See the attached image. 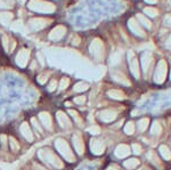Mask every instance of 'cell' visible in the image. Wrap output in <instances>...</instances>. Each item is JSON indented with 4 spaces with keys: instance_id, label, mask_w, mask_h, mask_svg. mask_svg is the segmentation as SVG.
Segmentation results:
<instances>
[{
    "instance_id": "cell-4",
    "label": "cell",
    "mask_w": 171,
    "mask_h": 170,
    "mask_svg": "<svg viewBox=\"0 0 171 170\" xmlns=\"http://www.w3.org/2000/svg\"><path fill=\"white\" fill-rule=\"evenodd\" d=\"M90 150L94 154L101 155L105 152V145L102 140L94 138V139L90 140Z\"/></svg>"
},
{
    "instance_id": "cell-3",
    "label": "cell",
    "mask_w": 171,
    "mask_h": 170,
    "mask_svg": "<svg viewBox=\"0 0 171 170\" xmlns=\"http://www.w3.org/2000/svg\"><path fill=\"white\" fill-rule=\"evenodd\" d=\"M165 77H167V63L165 60H161L157 63L155 73H154V81L156 83H162L165 80Z\"/></svg>"
},
{
    "instance_id": "cell-18",
    "label": "cell",
    "mask_w": 171,
    "mask_h": 170,
    "mask_svg": "<svg viewBox=\"0 0 171 170\" xmlns=\"http://www.w3.org/2000/svg\"><path fill=\"white\" fill-rule=\"evenodd\" d=\"M137 19H139V21L143 23V25L146 27L147 29H151V27H152V23H151V21L146 19L144 15H141V14H137Z\"/></svg>"
},
{
    "instance_id": "cell-9",
    "label": "cell",
    "mask_w": 171,
    "mask_h": 170,
    "mask_svg": "<svg viewBox=\"0 0 171 170\" xmlns=\"http://www.w3.org/2000/svg\"><path fill=\"white\" fill-rule=\"evenodd\" d=\"M57 120H58L62 128H65V129L71 128V121L69 119V117L64 112H62V111L57 112Z\"/></svg>"
},
{
    "instance_id": "cell-2",
    "label": "cell",
    "mask_w": 171,
    "mask_h": 170,
    "mask_svg": "<svg viewBox=\"0 0 171 170\" xmlns=\"http://www.w3.org/2000/svg\"><path fill=\"white\" fill-rule=\"evenodd\" d=\"M54 145H55L57 152L63 156L64 159L66 160L67 162H74L75 156L66 140H64L63 138H57V139L54 142Z\"/></svg>"
},
{
    "instance_id": "cell-11",
    "label": "cell",
    "mask_w": 171,
    "mask_h": 170,
    "mask_svg": "<svg viewBox=\"0 0 171 170\" xmlns=\"http://www.w3.org/2000/svg\"><path fill=\"white\" fill-rule=\"evenodd\" d=\"M152 54L149 53V52H146L145 54H143V56H141V64H143V70L144 72H147L148 71L149 66L152 64Z\"/></svg>"
},
{
    "instance_id": "cell-16",
    "label": "cell",
    "mask_w": 171,
    "mask_h": 170,
    "mask_svg": "<svg viewBox=\"0 0 171 170\" xmlns=\"http://www.w3.org/2000/svg\"><path fill=\"white\" fill-rule=\"evenodd\" d=\"M139 160L137 159H129V160H127V161H124V167L126 168H128V169H134V168H136V167L139 164Z\"/></svg>"
},
{
    "instance_id": "cell-31",
    "label": "cell",
    "mask_w": 171,
    "mask_h": 170,
    "mask_svg": "<svg viewBox=\"0 0 171 170\" xmlns=\"http://www.w3.org/2000/svg\"><path fill=\"white\" fill-rule=\"evenodd\" d=\"M108 170H119V169H115V168H108Z\"/></svg>"
},
{
    "instance_id": "cell-8",
    "label": "cell",
    "mask_w": 171,
    "mask_h": 170,
    "mask_svg": "<svg viewBox=\"0 0 171 170\" xmlns=\"http://www.w3.org/2000/svg\"><path fill=\"white\" fill-rule=\"evenodd\" d=\"M116 158L119 159H123V158H127L128 155L130 154V147L126 145V144H120L119 146L115 148V152H114Z\"/></svg>"
},
{
    "instance_id": "cell-6",
    "label": "cell",
    "mask_w": 171,
    "mask_h": 170,
    "mask_svg": "<svg viewBox=\"0 0 171 170\" xmlns=\"http://www.w3.org/2000/svg\"><path fill=\"white\" fill-rule=\"evenodd\" d=\"M116 115L118 113L113 110H103L98 113V118L104 122H111V121L115 120Z\"/></svg>"
},
{
    "instance_id": "cell-23",
    "label": "cell",
    "mask_w": 171,
    "mask_h": 170,
    "mask_svg": "<svg viewBox=\"0 0 171 170\" xmlns=\"http://www.w3.org/2000/svg\"><path fill=\"white\" fill-rule=\"evenodd\" d=\"M124 131H126V134H128V135H132L135 132V123L134 122H128L126 125V127H124Z\"/></svg>"
},
{
    "instance_id": "cell-20",
    "label": "cell",
    "mask_w": 171,
    "mask_h": 170,
    "mask_svg": "<svg viewBox=\"0 0 171 170\" xmlns=\"http://www.w3.org/2000/svg\"><path fill=\"white\" fill-rule=\"evenodd\" d=\"M161 131H162V127L160 126V123L159 122H154L152 128H151V132H152L153 135H160Z\"/></svg>"
},
{
    "instance_id": "cell-12",
    "label": "cell",
    "mask_w": 171,
    "mask_h": 170,
    "mask_svg": "<svg viewBox=\"0 0 171 170\" xmlns=\"http://www.w3.org/2000/svg\"><path fill=\"white\" fill-rule=\"evenodd\" d=\"M90 52L94 54V55H97V54H99L103 52V44H102L101 40H94V42L91 44L90 46Z\"/></svg>"
},
{
    "instance_id": "cell-14",
    "label": "cell",
    "mask_w": 171,
    "mask_h": 170,
    "mask_svg": "<svg viewBox=\"0 0 171 170\" xmlns=\"http://www.w3.org/2000/svg\"><path fill=\"white\" fill-rule=\"evenodd\" d=\"M107 95L111 97V98L113 99H124V97H126V95H124V93L121 90H116V89H112V90H110L107 93Z\"/></svg>"
},
{
    "instance_id": "cell-25",
    "label": "cell",
    "mask_w": 171,
    "mask_h": 170,
    "mask_svg": "<svg viewBox=\"0 0 171 170\" xmlns=\"http://www.w3.org/2000/svg\"><path fill=\"white\" fill-rule=\"evenodd\" d=\"M88 131H89L91 135H98V134H101V128H99L98 126H91V127L88 129Z\"/></svg>"
},
{
    "instance_id": "cell-30",
    "label": "cell",
    "mask_w": 171,
    "mask_h": 170,
    "mask_svg": "<svg viewBox=\"0 0 171 170\" xmlns=\"http://www.w3.org/2000/svg\"><path fill=\"white\" fill-rule=\"evenodd\" d=\"M147 4H156L157 2V0H145Z\"/></svg>"
},
{
    "instance_id": "cell-21",
    "label": "cell",
    "mask_w": 171,
    "mask_h": 170,
    "mask_svg": "<svg viewBox=\"0 0 171 170\" xmlns=\"http://www.w3.org/2000/svg\"><path fill=\"white\" fill-rule=\"evenodd\" d=\"M89 88V86L87 83H83V82H80V83H77L74 86V90L78 91V93H82V91H86L87 89Z\"/></svg>"
},
{
    "instance_id": "cell-29",
    "label": "cell",
    "mask_w": 171,
    "mask_h": 170,
    "mask_svg": "<svg viewBox=\"0 0 171 170\" xmlns=\"http://www.w3.org/2000/svg\"><path fill=\"white\" fill-rule=\"evenodd\" d=\"M164 24L168 27H171V15H167L164 19Z\"/></svg>"
},
{
    "instance_id": "cell-26",
    "label": "cell",
    "mask_w": 171,
    "mask_h": 170,
    "mask_svg": "<svg viewBox=\"0 0 171 170\" xmlns=\"http://www.w3.org/2000/svg\"><path fill=\"white\" fill-rule=\"evenodd\" d=\"M132 151H134V153H136V154H140L141 153V147L139 144H134L132 145Z\"/></svg>"
},
{
    "instance_id": "cell-28",
    "label": "cell",
    "mask_w": 171,
    "mask_h": 170,
    "mask_svg": "<svg viewBox=\"0 0 171 170\" xmlns=\"http://www.w3.org/2000/svg\"><path fill=\"white\" fill-rule=\"evenodd\" d=\"M69 82H70V81H69V79H66V78H65V79H63L62 80V81H60V89H65V88L67 87V86H69Z\"/></svg>"
},
{
    "instance_id": "cell-17",
    "label": "cell",
    "mask_w": 171,
    "mask_h": 170,
    "mask_svg": "<svg viewBox=\"0 0 171 170\" xmlns=\"http://www.w3.org/2000/svg\"><path fill=\"white\" fill-rule=\"evenodd\" d=\"M148 123H149V120L147 119V118H144V119H141V120L138 121V129L140 130V131H145L146 128L148 127Z\"/></svg>"
},
{
    "instance_id": "cell-19",
    "label": "cell",
    "mask_w": 171,
    "mask_h": 170,
    "mask_svg": "<svg viewBox=\"0 0 171 170\" xmlns=\"http://www.w3.org/2000/svg\"><path fill=\"white\" fill-rule=\"evenodd\" d=\"M144 13H145L146 15L151 16V17H155V16L159 15V10H157V9H155V8H153V7L144 8Z\"/></svg>"
},
{
    "instance_id": "cell-15",
    "label": "cell",
    "mask_w": 171,
    "mask_h": 170,
    "mask_svg": "<svg viewBox=\"0 0 171 170\" xmlns=\"http://www.w3.org/2000/svg\"><path fill=\"white\" fill-rule=\"evenodd\" d=\"M160 153L163 156L164 160H170L171 159V152L170 150L165 146V145H161L160 146Z\"/></svg>"
},
{
    "instance_id": "cell-10",
    "label": "cell",
    "mask_w": 171,
    "mask_h": 170,
    "mask_svg": "<svg viewBox=\"0 0 171 170\" xmlns=\"http://www.w3.org/2000/svg\"><path fill=\"white\" fill-rule=\"evenodd\" d=\"M129 27H130V30L132 31L136 35L145 37V32H144V30L139 27V24L136 22V19H130V21H129Z\"/></svg>"
},
{
    "instance_id": "cell-27",
    "label": "cell",
    "mask_w": 171,
    "mask_h": 170,
    "mask_svg": "<svg viewBox=\"0 0 171 170\" xmlns=\"http://www.w3.org/2000/svg\"><path fill=\"white\" fill-rule=\"evenodd\" d=\"M85 102H86L85 96H79V97H75L74 98V103H77V104H83Z\"/></svg>"
},
{
    "instance_id": "cell-7",
    "label": "cell",
    "mask_w": 171,
    "mask_h": 170,
    "mask_svg": "<svg viewBox=\"0 0 171 170\" xmlns=\"http://www.w3.org/2000/svg\"><path fill=\"white\" fill-rule=\"evenodd\" d=\"M129 63H130V70L132 72L135 78H139L140 77V71H139V65H138L137 58L134 56L132 53H129Z\"/></svg>"
},
{
    "instance_id": "cell-5",
    "label": "cell",
    "mask_w": 171,
    "mask_h": 170,
    "mask_svg": "<svg viewBox=\"0 0 171 170\" xmlns=\"http://www.w3.org/2000/svg\"><path fill=\"white\" fill-rule=\"evenodd\" d=\"M72 143H73V147H74L75 152L79 155H82L85 152V145H83V140H82L81 136L79 134H74L72 136Z\"/></svg>"
},
{
    "instance_id": "cell-24",
    "label": "cell",
    "mask_w": 171,
    "mask_h": 170,
    "mask_svg": "<svg viewBox=\"0 0 171 170\" xmlns=\"http://www.w3.org/2000/svg\"><path fill=\"white\" fill-rule=\"evenodd\" d=\"M69 113L71 114V117L74 119V121L75 122H79V123H81L82 122V120H81V118L79 117V114H78V112L77 111H74V110H70L69 111Z\"/></svg>"
},
{
    "instance_id": "cell-13",
    "label": "cell",
    "mask_w": 171,
    "mask_h": 170,
    "mask_svg": "<svg viewBox=\"0 0 171 170\" xmlns=\"http://www.w3.org/2000/svg\"><path fill=\"white\" fill-rule=\"evenodd\" d=\"M112 77H113V79L115 80V81H118V82L123 83V85H126V86H130V81L127 79V77L124 76V74L120 73V72L119 73H113Z\"/></svg>"
},
{
    "instance_id": "cell-22",
    "label": "cell",
    "mask_w": 171,
    "mask_h": 170,
    "mask_svg": "<svg viewBox=\"0 0 171 170\" xmlns=\"http://www.w3.org/2000/svg\"><path fill=\"white\" fill-rule=\"evenodd\" d=\"M147 158H148V159L152 160V162L154 163V164H156V166L161 167L160 160H159V158L156 156V154H155V153H154V152H149L148 154H147Z\"/></svg>"
},
{
    "instance_id": "cell-1",
    "label": "cell",
    "mask_w": 171,
    "mask_h": 170,
    "mask_svg": "<svg viewBox=\"0 0 171 170\" xmlns=\"http://www.w3.org/2000/svg\"><path fill=\"white\" fill-rule=\"evenodd\" d=\"M44 151H45V153H42L41 151H39L40 153H39V158H40V162H42L44 164H46L47 166H52L54 167V168H56V169H62L64 167V163L63 161L60 160V158L58 156V155L56 154L55 152L52 151L50 148H44Z\"/></svg>"
}]
</instances>
